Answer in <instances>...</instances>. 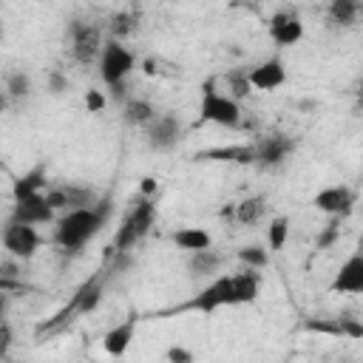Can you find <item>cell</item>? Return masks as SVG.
Segmentation results:
<instances>
[{
	"label": "cell",
	"mask_w": 363,
	"mask_h": 363,
	"mask_svg": "<svg viewBox=\"0 0 363 363\" xmlns=\"http://www.w3.org/2000/svg\"><path fill=\"white\" fill-rule=\"evenodd\" d=\"M0 281H11V278H17L20 275V267H17V258H11V255H6L3 258V264H0Z\"/></svg>",
	"instance_id": "cell-35"
},
{
	"label": "cell",
	"mask_w": 363,
	"mask_h": 363,
	"mask_svg": "<svg viewBox=\"0 0 363 363\" xmlns=\"http://www.w3.org/2000/svg\"><path fill=\"white\" fill-rule=\"evenodd\" d=\"M357 252L363 255V235H360V241H357Z\"/></svg>",
	"instance_id": "cell-39"
},
{
	"label": "cell",
	"mask_w": 363,
	"mask_h": 363,
	"mask_svg": "<svg viewBox=\"0 0 363 363\" xmlns=\"http://www.w3.org/2000/svg\"><path fill=\"white\" fill-rule=\"evenodd\" d=\"M45 201L51 204V210H85V207H94L99 201L96 190L88 187V184H48L45 190Z\"/></svg>",
	"instance_id": "cell-9"
},
{
	"label": "cell",
	"mask_w": 363,
	"mask_h": 363,
	"mask_svg": "<svg viewBox=\"0 0 363 363\" xmlns=\"http://www.w3.org/2000/svg\"><path fill=\"white\" fill-rule=\"evenodd\" d=\"M224 258L210 247V250H199V252H190L187 258V269L190 275H216L221 269Z\"/></svg>",
	"instance_id": "cell-22"
},
{
	"label": "cell",
	"mask_w": 363,
	"mask_h": 363,
	"mask_svg": "<svg viewBox=\"0 0 363 363\" xmlns=\"http://www.w3.org/2000/svg\"><path fill=\"white\" fill-rule=\"evenodd\" d=\"M238 289H235V275H218L213 284H207L201 292H196L187 303L176 306V312H216L221 306H238Z\"/></svg>",
	"instance_id": "cell-4"
},
{
	"label": "cell",
	"mask_w": 363,
	"mask_h": 363,
	"mask_svg": "<svg viewBox=\"0 0 363 363\" xmlns=\"http://www.w3.org/2000/svg\"><path fill=\"white\" fill-rule=\"evenodd\" d=\"M182 119L170 111V113H159L147 128H145V142H147V147L150 150H156V153H167V150H173L176 145H179V139H182Z\"/></svg>",
	"instance_id": "cell-10"
},
{
	"label": "cell",
	"mask_w": 363,
	"mask_h": 363,
	"mask_svg": "<svg viewBox=\"0 0 363 363\" xmlns=\"http://www.w3.org/2000/svg\"><path fill=\"white\" fill-rule=\"evenodd\" d=\"M133 68H136V57L130 54V48H125L122 43L105 40L102 54H99V77H102V82L105 85L125 82Z\"/></svg>",
	"instance_id": "cell-7"
},
{
	"label": "cell",
	"mask_w": 363,
	"mask_h": 363,
	"mask_svg": "<svg viewBox=\"0 0 363 363\" xmlns=\"http://www.w3.org/2000/svg\"><path fill=\"white\" fill-rule=\"evenodd\" d=\"M267 213V196H247L244 201L235 204V221L238 224H255Z\"/></svg>",
	"instance_id": "cell-25"
},
{
	"label": "cell",
	"mask_w": 363,
	"mask_h": 363,
	"mask_svg": "<svg viewBox=\"0 0 363 363\" xmlns=\"http://www.w3.org/2000/svg\"><path fill=\"white\" fill-rule=\"evenodd\" d=\"M292 150H295V139L286 136V133L261 136V139L255 142V164L264 167V170H272V167L284 164Z\"/></svg>",
	"instance_id": "cell-11"
},
{
	"label": "cell",
	"mask_w": 363,
	"mask_h": 363,
	"mask_svg": "<svg viewBox=\"0 0 363 363\" xmlns=\"http://www.w3.org/2000/svg\"><path fill=\"white\" fill-rule=\"evenodd\" d=\"M48 91H51L54 96L65 94V91H68V77L60 74V71H51V74H48Z\"/></svg>",
	"instance_id": "cell-34"
},
{
	"label": "cell",
	"mask_w": 363,
	"mask_h": 363,
	"mask_svg": "<svg viewBox=\"0 0 363 363\" xmlns=\"http://www.w3.org/2000/svg\"><path fill=\"white\" fill-rule=\"evenodd\" d=\"M48 190V182H45V167L37 164L34 170H28L26 176H20L14 182V199H26V196H34V193H45Z\"/></svg>",
	"instance_id": "cell-23"
},
{
	"label": "cell",
	"mask_w": 363,
	"mask_h": 363,
	"mask_svg": "<svg viewBox=\"0 0 363 363\" xmlns=\"http://www.w3.org/2000/svg\"><path fill=\"white\" fill-rule=\"evenodd\" d=\"M156 224V201L150 196H136L128 216L122 218V224L116 227L113 235V252H130Z\"/></svg>",
	"instance_id": "cell-2"
},
{
	"label": "cell",
	"mask_w": 363,
	"mask_h": 363,
	"mask_svg": "<svg viewBox=\"0 0 363 363\" xmlns=\"http://www.w3.org/2000/svg\"><path fill=\"white\" fill-rule=\"evenodd\" d=\"M199 113L204 122H213V125H221V128H241L244 125V111H241V102H235L233 96L216 91L213 79L207 85H201V105H199Z\"/></svg>",
	"instance_id": "cell-3"
},
{
	"label": "cell",
	"mask_w": 363,
	"mask_h": 363,
	"mask_svg": "<svg viewBox=\"0 0 363 363\" xmlns=\"http://www.w3.org/2000/svg\"><path fill=\"white\" fill-rule=\"evenodd\" d=\"M102 286H105V272L88 278V281L71 295V303H68L65 309H60L51 323L40 326V332H43V329H51L54 323H65V320H71L74 315H88V312H94V309L99 306V301H102Z\"/></svg>",
	"instance_id": "cell-6"
},
{
	"label": "cell",
	"mask_w": 363,
	"mask_h": 363,
	"mask_svg": "<svg viewBox=\"0 0 363 363\" xmlns=\"http://www.w3.org/2000/svg\"><path fill=\"white\" fill-rule=\"evenodd\" d=\"M153 193H156V179L145 176V179H142V190H139V196H150V199H153Z\"/></svg>",
	"instance_id": "cell-37"
},
{
	"label": "cell",
	"mask_w": 363,
	"mask_h": 363,
	"mask_svg": "<svg viewBox=\"0 0 363 363\" xmlns=\"http://www.w3.org/2000/svg\"><path fill=\"white\" fill-rule=\"evenodd\" d=\"M235 255H238V261H241L247 269H264L267 261H269V252H267L261 244H247V247H241Z\"/></svg>",
	"instance_id": "cell-29"
},
{
	"label": "cell",
	"mask_w": 363,
	"mask_h": 363,
	"mask_svg": "<svg viewBox=\"0 0 363 363\" xmlns=\"http://www.w3.org/2000/svg\"><path fill=\"white\" fill-rule=\"evenodd\" d=\"M105 105H108V96H105L102 91H96V88L85 91V108H88L91 113H99Z\"/></svg>",
	"instance_id": "cell-32"
},
{
	"label": "cell",
	"mask_w": 363,
	"mask_h": 363,
	"mask_svg": "<svg viewBox=\"0 0 363 363\" xmlns=\"http://www.w3.org/2000/svg\"><path fill=\"white\" fill-rule=\"evenodd\" d=\"M224 82H227V96H233L235 102H241V99H247V96L252 94L250 71H230V74L224 77Z\"/></svg>",
	"instance_id": "cell-27"
},
{
	"label": "cell",
	"mask_w": 363,
	"mask_h": 363,
	"mask_svg": "<svg viewBox=\"0 0 363 363\" xmlns=\"http://www.w3.org/2000/svg\"><path fill=\"white\" fill-rule=\"evenodd\" d=\"M286 235H289V218H286V216H275V218L269 221V227H267V241H269V250H272V252L284 250Z\"/></svg>",
	"instance_id": "cell-28"
},
{
	"label": "cell",
	"mask_w": 363,
	"mask_h": 363,
	"mask_svg": "<svg viewBox=\"0 0 363 363\" xmlns=\"http://www.w3.org/2000/svg\"><path fill=\"white\" fill-rule=\"evenodd\" d=\"M9 363H20V360H9Z\"/></svg>",
	"instance_id": "cell-40"
},
{
	"label": "cell",
	"mask_w": 363,
	"mask_h": 363,
	"mask_svg": "<svg viewBox=\"0 0 363 363\" xmlns=\"http://www.w3.org/2000/svg\"><path fill=\"white\" fill-rule=\"evenodd\" d=\"M133 335H136V315H128L122 323H116V326H111V329L105 332V337H102V349H105V354H111V357H122V354L130 349Z\"/></svg>",
	"instance_id": "cell-17"
},
{
	"label": "cell",
	"mask_w": 363,
	"mask_h": 363,
	"mask_svg": "<svg viewBox=\"0 0 363 363\" xmlns=\"http://www.w3.org/2000/svg\"><path fill=\"white\" fill-rule=\"evenodd\" d=\"M329 289L340 292V295H363V255L360 252L349 255L340 264V269L335 272Z\"/></svg>",
	"instance_id": "cell-15"
},
{
	"label": "cell",
	"mask_w": 363,
	"mask_h": 363,
	"mask_svg": "<svg viewBox=\"0 0 363 363\" xmlns=\"http://www.w3.org/2000/svg\"><path fill=\"white\" fill-rule=\"evenodd\" d=\"M312 204L320 213H326L329 218H346L354 210V190L346 187V184H332V187L318 190L315 199H312Z\"/></svg>",
	"instance_id": "cell-12"
},
{
	"label": "cell",
	"mask_w": 363,
	"mask_h": 363,
	"mask_svg": "<svg viewBox=\"0 0 363 363\" xmlns=\"http://www.w3.org/2000/svg\"><path fill=\"white\" fill-rule=\"evenodd\" d=\"M65 37H68V45H71V54L79 65H91L94 60L99 62V54H102V31L96 23H85V20H71L68 28H65Z\"/></svg>",
	"instance_id": "cell-5"
},
{
	"label": "cell",
	"mask_w": 363,
	"mask_h": 363,
	"mask_svg": "<svg viewBox=\"0 0 363 363\" xmlns=\"http://www.w3.org/2000/svg\"><path fill=\"white\" fill-rule=\"evenodd\" d=\"M354 99H357V102H354V108H357V111H363V82L357 85V91H354Z\"/></svg>",
	"instance_id": "cell-38"
},
{
	"label": "cell",
	"mask_w": 363,
	"mask_h": 363,
	"mask_svg": "<svg viewBox=\"0 0 363 363\" xmlns=\"http://www.w3.org/2000/svg\"><path fill=\"white\" fill-rule=\"evenodd\" d=\"M136 28H139V11H133V9L116 11V14L108 20V40L122 43V40L130 37Z\"/></svg>",
	"instance_id": "cell-21"
},
{
	"label": "cell",
	"mask_w": 363,
	"mask_h": 363,
	"mask_svg": "<svg viewBox=\"0 0 363 363\" xmlns=\"http://www.w3.org/2000/svg\"><path fill=\"white\" fill-rule=\"evenodd\" d=\"M9 346H11V326H9V320H3L0 323V349H3V354L9 352Z\"/></svg>",
	"instance_id": "cell-36"
},
{
	"label": "cell",
	"mask_w": 363,
	"mask_h": 363,
	"mask_svg": "<svg viewBox=\"0 0 363 363\" xmlns=\"http://www.w3.org/2000/svg\"><path fill=\"white\" fill-rule=\"evenodd\" d=\"M128 91H130V88H128V79H125V82H116V85H108V99L125 108V102L130 99V94H128Z\"/></svg>",
	"instance_id": "cell-33"
},
{
	"label": "cell",
	"mask_w": 363,
	"mask_h": 363,
	"mask_svg": "<svg viewBox=\"0 0 363 363\" xmlns=\"http://www.w3.org/2000/svg\"><path fill=\"white\" fill-rule=\"evenodd\" d=\"M269 37H272L275 45H284V48L301 43L303 40V20H301V14L292 11V9L275 11L272 20H269Z\"/></svg>",
	"instance_id": "cell-13"
},
{
	"label": "cell",
	"mask_w": 363,
	"mask_h": 363,
	"mask_svg": "<svg viewBox=\"0 0 363 363\" xmlns=\"http://www.w3.org/2000/svg\"><path fill=\"white\" fill-rule=\"evenodd\" d=\"M337 238H340V218H329V224L320 227L315 235V250H329L335 247Z\"/></svg>",
	"instance_id": "cell-30"
},
{
	"label": "cell",
	"mask_w": 363,
	"mask_h": 363,
	"mask_svg": "<svg viewBox=\"0 0 363 363\" xmlns=\"http://www.w3.org/2000/svg\"><path fill=\"white\" fill-rule=\"evenodd\" d=\"M31 94V77L26 71L6 74V99H26Z\"/></svg>",
	"instance_id": "cell-26"
},
{
	"label": "cell",
	"mask_w": 363,
	"mask_h": 363,
	"mask_svg": "<svg viewBox=\"0 0 363 363\" xmlns=\"http://www.w3.org/2000/svg\"><path fill=\"white\" fill-rule=\"evenodd\" d=\"M286 82V65L281 57H267L264 62L250 68V85L258 91H278Z\"/></svg>",
	"instance_id": "cell-16"
},
{
	"label": "cell",
	"mask_w": 363,
	"mask_h": 363,
	"mask_svg": "<svg viewBox=\"0 0 363 363\" xmlns=\"http://www.w3.org/2000/svg\"><path fill=\"white\" fill-rule=\"evenodd\" d=\"M3 250H6V255L17 258V261H28L40 250V233L31 224L9 218L3 227Z\"/></svg>",
	"instance_id": "cell-8"
},
{
	"label": "cell",
	"mask_w": 363,
	"mask_h": 363,
	"mask_svg": "<svg viewBox=\"0 0 363 363\" xmlns=\"http://www.w3.org/2000/svg\"><path fill=\"white\" fill-rule=\"evenodd\" d=\"M159 116V111L153 108V102L142 99V96H130L122 108V119L130 125V128H147L153 119Z\"/></svg>",
	"instance_id": "cell-19"
},
{
	"label": "cell",
	"mask_w": 363,
	"mask_h": 363,
	"mask_svg": "<svg viewBox=\"0 0 363 363\" xmlns=\"http://www.w3.org/2000/svg\"><path fill=\"white\" fill-rule=\"evenodd\" d=\"M357 14H360V6H357L354 0H332L329 9H326L329 23H332V26H340V28L354 26Z\"/></svg>",
	"instance_id": "cell-24"
},
{
	"label": "cell",
	"mask_w": 363,
	"mask_h": 363,
	"mask_svg": "<svg viewBox=\"0 0 363 363\" xmlns=\"http://www.w3.org/2000/svg\"><path fill=\"white\" fill-rule=\"evenodd\" d=\"M170 241L179 247V250H187V252H199V250H210L213 247V238L204 227H182L170 235Z\"/></svg>",
	"instance_id": "cell-20"
},
{
	"label": "cell",
	"mask_w": 363,
	"mask_h": 363,
	"mask_svg": "<svg viewBox=\"0 0 363 363\" xmlns=\"http://www.w3.org/2000/svg\"><path fill=\"white\" fill-rule=\"evenodd\" d=\"M196 159H210V162H235V164H255V145L210 147V150L196 153Z\"/></svg>",
	"instance_id": "cell-18"
},
{
	"label": "cell",
	"mask_w": 363,
	"mask_h": 363,
	"mask_svg": "<svg viewBox=\"0 0 363 363\" xmlns=\"http://www.w3.org/2000/svg\"><path fill=\"white\" fill-rule=\"evenodd\" d=\"M164 360H167V363H196L193 352H190L187 346H182V343H173V346H167V352H164Z\"/></svg>",
	"instance_id": "cell-31"
},
{
	"label": "cell",
	"mask_w": 363,
	"mask_h": 363,
	"mask_svg": "<svg viewBox=\"0 0 363 363\" xmlns=\"http://www.w3.org/2000/svg\"><path fill=\"white\" fill-rule=\"evenodd\" d=\"M111 210H113V204H111V199L105 196V199H99L94 207L71 210V213L60 216V218H57V227H54V244H57L62 252H68V255L82 252V247H85L94 235H99V230L108 224Z\"/></svg>",
	"instance_id": "cell-1"
},
{
	"label": "cell",
	"mask_w": 363,
	"mask_h": 363,
	"mask_svg": "<svg viewBox=\"0 0 363 363\" xmlns=\"http://www.w3.org/2000/svg\"><path fill=\"white\" fill-rule=\"evenodd\" d=\"M9 218L37 227V224L54 221V210L45 201V193H34V196H26V199H14V207H11V216Z\"/></svg>",
	"instance_id": "cell-14"
}]
</instances>
